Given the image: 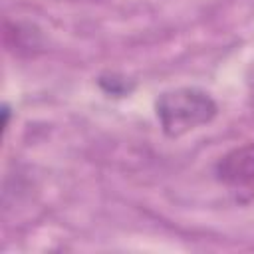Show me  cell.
Segmentation results:
<instances>
[{
	"mask_svg": "<svg viewBox=\"0 0 254 254\" xmlns=\"http://www.w3.org/2000/svg\"><path fill=\"white\" fill-rule=\"evenodd\" d=\"M71 2H97V0H71Z\"/></svg>",
	"mask_w": 254,
	"mask_h": 254,
	"instance_id": "3",
	"label": "cell"
},
{
	"mask_svg": "<svg viewBox=\"0 0 254 254\" xmlns=\"http://www.w3.org/2000/svg\"><path fill=\"white\" fill-rule=\"evenodd\" d=\"M214 99L198 87H177L165 91L157 99V117L163 133L171 139L183 137L206 123L216 115Z\"/></svg>",
	"mask_w": 254,
	"mask_h": 254,
	"instance_id": "1",
	"label": "cell"
},
{
	"mask_svg": "<svg viewBox=\"0 0 254 254\" xmlns=\"http://www.w3.org/2000/svg\"><path fill=\"white\" fill-rule=\"evenodd\" d=\"M216 175L228 185L254 183V143L224 155L216 165Z\"/></svg>",
	"mask_w": 254,
	"mask_h": 254,
	"instance_id": "2",
	"label": "cell"
}]
</instances>
